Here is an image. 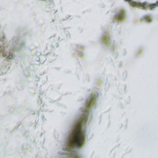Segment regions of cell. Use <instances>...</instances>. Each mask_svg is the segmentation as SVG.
I'll list each match as a JSON object with an SVG mask.
<instances>
[{
	"label": "cell",
	"instance_id": "1",
	"mask_svg": "<svg viewBox=\"0 0 158 158\" xmlns=\"http://www.w3.org/2000/svg\"><path fill=\"white\" fill-rule=\"evenodd\" d=\"M11 65V58L5 52L0 54V76L5 75L9 70Z\"/></svg>",
	"mask_w": 158,
	"mask_h": 158
},
{
	"label": "cell",
	"instance_id": "2",
	"mask_svg": "<svg viewBox=\"0 0 158 158\" xmlns=\"http://www.w3.org/2000/svg\"><path fill=\"white\" fill-rule=\"evenodd\" d=\"M5 49V43L4 41L0 40V54L3 52Z\"/></svg>",
	"mask_w": 158,
	"mask_h": 158
},
{
	"label": "cell",
	"instance_id": "3",
	"mask_svg": "<svg viewBox=\"0 0 158 158\" xmlns=\"http://www.w3.org/2000/svg\"><path fill=\"white\" fill-rule=\"evenodd\" d=\"M4 38H5L4 33V32H3L2 29L1 27H0V40L4 41Z\"/></svg>",
	"mask_w": 158,
	"mask_h": 158
}]
</instances>
